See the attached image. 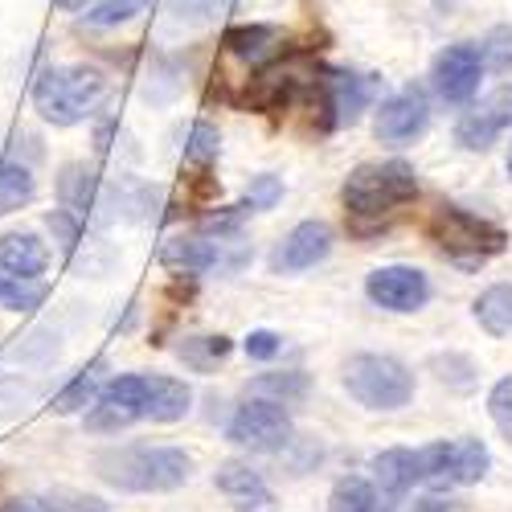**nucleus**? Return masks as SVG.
Listing matches in <instances>:
<instances>
[{"label": "nucleus", "instance_id": "nucleus-24", "mask_svg": "<svg viewBox=\"0 0 512 512\" xmlns=\"http://www.w3.org/2000/svg\"><path fill=\"white\" fill-rule=\"evenodd\" d=\"M99 377H103V361H91L87 369H78L66 386L58 390L54 398V414H78V410H87L95 398H99Z\"/></svg>", "mask_w": 512, "mask_h": 512}, {"label": "nucleus", "instance_id": "nucleus-26", "mask_svg": "<svg viewBox=\"0 0 512 512\" xmlns=\"http://www.w3.org/2000/svg\"><path fill=\"white\" fill-rule=\"evenodd\" d=\"M381 500H377V488L361 476H345L336 480L332 496H328V512H377Z\"/></svg>", "mask_w": 512, "mask_h": 512}, {"label": "nucleus", "instance_id": "nucleus-25", "mask_svg": "<svg viewBox=\"0 0 512 512\" xmlns=\"http://www.w3.org/2000/svg\"><path fill=\"white\" fill-rule=\"evenodd\" d=\"M41 304H46V283H41V279H21V275L0 267V308H9V312H33Z\"/></svg>", "mask_w": 512, "mask_h": 512}, {"label": "nucleus", "instance_id": "nucleus-38", "mask_svg": "<svg viewBox=\"0 0 512 512\" xmlns=\"http://www.w3.org/2000/svg\"><path fill=\"white\" fill-rule=\"evenodd\" d=\"M58 9H66V13H74V9H87V0H58Z\"/></svg>", "mask_w": 512, "mask_h": 512}, {"label": "nucleus", "instance_id": "nucleus-2", "mask_svg": "<svg viewBox=\"0 0 512 512\" xmlns=\"http://www.w3.org/2000/svg\"><path fill=\"white\" fill-rule=\"evenodd\" d=\"M107 95V74L95 66H50L33 82V107L54 127L82 123Z\"/></svg>", "mask_w": 512, "mask_h": 512}, {"label": "nucleus", "instance_id": "nucleus-28", "mask_svg": "<svg viewBox=\"0 0 512 512\" xmlns=\"http://www.w3.org/2000/svg\"><path fill=\"white\" fill-rule=\"evenodd\" d=\"M230 357V336H193L181 345V361L193 365L197 373H209L218 361Z\"/></svg>", "mask_w": 512, "mask_h": 512}, {"label": "nucleus", "instance_id": "nucleus-15", "mask_svg": "<svg viewBox=\"0 0 512 512\" xmlns=\"http://www.w3.org/2000/svg\"><path fill=\"white\" fill-rule=\"evenodd\" d=\"M218 488L226 492L234 512H279V500L267 488V480L246 463H222L218 467Z\"/></svg>", "mask_w": 512, "mask_h": 512}, {"label": "nucleus", "instance_id": "nucleus-12", "mask_svg": "<svg viewBox=\"0 0 512 512\" xmlns=\"http://www.w3.org/2000/svg\"><path fill=\"white\" fill-rule=\"evenodd\" d=\"M365 295L386 312H418L431 300V279L418 267H377L365 279Z\"/></svg>", "mask_w": 512, "mask_h": 512}, {"label": "nucleus", "instance_id": "nucleus-21", "mask_svg": "<svg viewBox=\"0 0 512 512\" xmlns=\"http://www.w3.org/2000/svg\"><path fill=\"white\" fill-rule=\"evenodd\" d=\"M160 263H164L168 271L201 275V271H209V267L222 263V250H218V242H209L205 234H197V238H177V242H168V246L160 250Z\"/></svg>", "mask_w": 512, "mask_h": 512}, {"label": "nucleus", "instance_id": "nucleus-29", "mask_svg": "<svg viewBox=\"0 0 512 512\" xmlns=\"http://www.w3.org/2000/svg\"><path fill=\"white\" fill-rule=\"evenodd\" d=\"M152 9V0H95L91 13H87V25L95 29H115L123 21H136L140 13Z\"/></svg>", "mask_w": 512, "mask_h": 512}, {"label": "nucleus", "instance_id": "nucleus-33", "mask_svg": "<svg viewBox=\"0 0 512 512\" xmlns=\"http://www.w3.org/2000/svg\"><path fill=\"white\" fill-rule=\"evenodd\" d=\"M279 197H283V181L271 177V173L254 177V181L246 185V205H250V209H275Z\"/></svg>", "mask_w": 512, "mask_h": 512}, {"label": "nucleus", "instance_id": "nucleus-7", "mask_svg": "<svg viewBox=\"0 0 512 512\" xmlns=\"http://www.w3.org/2000/svg\"><path fill=\"white\" fill-rule=\"evenodd\" d=\"M144 406H148V377L144 373H119L87 406V431L119 435L123 426H132V422L144 418Z\"/></svg>", "mask_w": 512, "mask_h": 512}, {"label": "nucleus", "instance_id": "nucleus-30", "mask_svg": "<svg viewBox=\"0 0 512 512\" xmlns=\"http://www.w3.org/2000/svg\"><path fill=\"white\" fill-rule=\"evenodd\" d=\"M484 70L492 74H512V25H496L488 37H484Z\"/></svg>", "mask_w": 512, "mask_h": 512}, {"label": "nucleus", "instance_id": "nucleus-9", "mask_svg": "<svg viewBox=\"0 0 512 512\" xmlns=\"http://www.w3.org/2000/svg\"><path fill=\"white\" fill-rule=\"evenodd\" d=\"M377 87H381V82H377L373 74L328 70L324 82H320V107L328 111V123H332V127H349V123H357V119L373 107Z\"/></svg>", "mask_w": 512, "mask_h": 512}, {"label": "nucleus", "instance_id": "nucleus-6", "mask_svg": "<svg viewBox=\"0 0 512 512\" xmlns=\"http://www.w3.org/2000/svg\"><path fill=\"white\" fill-rule=\"evenodd\" d=\"M488 447L480 439H459V443H431L418 451L422 480L435 488H467L488 476Z\"/></svg>", "mask_w": 512, "mask_h": 512}, {"label": "nucleus", "instance_id": "nucleus-17", "mask_svg": "<svg viewBox=\"0 0 512 512\" xmlns=\"http://www.w3.org/2000/svg\"><path fill=\"white\" fill-rule=\"evenodd\" d=\"M222 46L230 58H238L242 66H267L279 58L283 50V33L275 25H238L222 37Z\"/></svg>", "mask_w": 512, "mask_h": 512}, {"label": "nucleus", "instance_id": "nucleus-35", "mask_svg": "<svg viewBox=\"0 0 512 512\" xmlns=\"http://www.w3.org/2000/svg\"><path fill=\"white\" fill-rule=\"evenodd\" d=\"M279 349H283V340H279L275 332H267V328H259V332L246 336V357H254V361H271Z\"/></svg>", "mask_w": 512, "mask_h": 512}, {"label": "nucleus", "instance_id": "nucleus-16", "mask_svg": "<svg viewBox=\"0 0 512 512\" xmlns=\"http://www.w3.org/2000/svg\"><path fill=\"white\" fill-rule=\"evenodd\" d=\"M0 267L21 279H41L50 267V246L33 230H9L0 234Z\"/></svg>", "mask_w": 512, "mask_h": 512}, {"label": "nucleus", "instance_id": "nucleus-8", "mask_svg": "<svg viewBox=\"0 0 512 512\" xmlns=\"http://www.w3.org/2000/svg\"><path fill=\"white\" fill-rule=\"evenodd\" d=\"M226 435H230V443L250 447V451H279V447L291 443V418L279 402L254 398V402L234 410Z\"/></svg>", "mask_w": 512, "mask_h": 512}, {"label": "nucleus", "instance_id": "nucleus-27", "mask_svg": "<svg viewBox=\"0 0 512 512\" xmlns=\"http://www.w3.org/2000/svg\"><path fill=\"white\" fill-rule=\"evenodd\" d=\"M222 152V136L213 123H193L189 132V144H185V164L193 168V173H209V164L218 160Z\"/></svg>", "mask_w": 512, "mask_h": 512}, {"label": "nucleus", "instance_id": "nucleus-1", "mask_svg": "<svg viewBox=\"0 0 512 512\" xmlns=\"http://www.w3.org/2000/svg\"><path fill=\"white\" fill-rule=\"evenodd\" d=\"M95 467L119 492H177L193 476V459L181 447H115Z\"/></svg>", "mask_w": 512, "mask_h": 512}, {"label": "nucleus", "instance_id": "nucleus-4", "mask_svg": "<svg viewBox=\"0 0 512 512\" xmlns=\"http://www.w3.org/2000/svg\"><path fill=\"white\" fill-rule=\"evenodd\" d=\"M418 197V173L406 160H373L349 173L340 201L353 218H381V213H394L398 205Z\"/></svg>", "mask_w": 512, "mask_h": 512}, {"label": "nucleus", "instance_id": "nucleus-5", "mask_svg": "<svg viewBox=\"0 0 512 512\" xmlns=\"http://www.w3.org/2000/svg\"><path fill=\"white\" fill-rule=\"evenodd\" d=\"M345 390L369 410H398L414 398V373L381 353H361L345 365Z\"/></svg>", "mask_w": 512, "mask_h": 512}, {"label": "nucleus", "instance_id": "nucleus-23", "mask_svg": "<svg viewBox=\"0 0 512 512\" xmlns=\"http://www.w3.org/2000/svg\"><path fill=\"white\" fill-rule=\"evenodd\" d=\"M37 193V181H33V168L21 164L17 156H5L0 160V218L5 213H17L33 201Z\"/></svg>", "mask_w": 512, "mask_h": 512}, {"label": "nucleus", "instance_id": "nucleus-39", "mask_svg": "<svg viewBox=\"0 0 512 512\" xmlns=\"http://www.w3.org/2000/svg\"><path fill=\"white\" fill-rule=\"evenodd\" d=\"M508 177H512V148H508Z\"/></svg>", "mask_w": 512, "mask_h": 512}, {"label": "nucleus", "instance_id": "nucleus-11", "mask_svg": "<svg viewBox=\"0 0 512 512\" xmlns=\"http://www.w3.org/2000/svg\"><path fill=\"white\" fill-rule=\"evenodd\" d=\"M426 123H431V103H426V91L422 87H406L398 91L394 99H386L377 107V140L381 144H414L422 132H426Z\"/></svg>", "mask_w": 512, "mask_h": 512}, {"label": "nucleus", "instance_id": "nucleus-36", "mask_svg": "<svg viewBox=\"0 0 512 512\" xmlns=\"http://www.w3.org/2000/svg\"><path fill=\"white\" fill-rule=\"evenodd\" d=\"M0 512H62L54 500H41V496H17V500H9Z\"/></svg>", "mask_w": 512, "mask_h": 512}, {"label": "nucleus", "instance_id": "nucleus-19", "mask_svg": "<svg viewBox=\"0 0 512 512\" xmlns=\"http://www.w3.org/2000/svg\"><path fill=\"white\" fill-rule=\"evenodd\" d=\"M148 377V406H144V418L148 422H181L189 414V386L177 377H164V373H144Z\"/></svg>", "mask_w": 512, "mask_h": 512}, {"label": "nucleus", "instance_id": "nucleus-37", "mask_svg": "<svg viewBox=\"0 0 512 512\" xmlns=\"http://www.w3.org/2000/svg\"><path fill=\"white\" fill-rule=\"evenodd\" d=\"M414 512H463V504L459 500H443V496H422V500H414Z\"/></svg>", "mask_w": 512, "mask_h": 512}, {"label": "nucleus", "instance_id": "nucleus-18", "mask_svg": "<svg viewBox=\"0 0 512 512\" xmlns=\"http://www.w3.org/2000/svg\"><path fill=\"white\" fill-rule=\"evenodd\" d=\"M58 201H62V209L74 213V218L87 222L91 213L103 205V185H99V177H95V168H87V164H66L62 173H58Z\"/></svg>", "mask_w": 512, "mask_h": 512}, {"label": "nucleus", "instance_id": "nucleus-20", "mask_svg": "<svg viewBox=\"0 0 512 512\" xmlns=\"http://www.w3.org/2000/svg\"><path fill=\"white\" fill-rule=\"evenodd\" d=\"M373 476L381 484V492L386 496H402L410 492L418 480H422V467H418V451L410 447H390V451H381L373 459Z\"/></svg>", "mask_w": 512, "mask_h": 512}, {"label": "nucleus", "instance_id": "nucleus-13", "mask_svg": "<svg viewBox=\"0 0 512 512\" xmlns=\"http://www.w3.org/2000/svg\"><path fill=\"white\" fill-rule=\"evenodd\" d=\"M512 127V87H500L488 95L480 107L463 111L455 123V144L467 152H488L504 132Z\"/></svg>", "mask_w": 512, "mask_h": 512}, {"label": "nucleus", "instance_id": "nucleus-10", "mask_svg": "<svg viewBox=\"0 0 512 512\" xmlns=\"http://www.w3.org/2000/svg\"><path fill=\"white\" fill-rule=\"evenodd\" d=\"M431 78H435V91H439L443 103H467L480 91V78H484L480 46H472V41H455V46H447L435 58Z\"/></svg>", "mask_w": 512, "mask_h": 512}, {"label": "nucleus", "instance_id": "nucleus-14", "mask_svg": "<svg viewBox=\"0 0 512 512\" xmlns=\"http://www.w3.org/2000/svg\"><path fill=\"white\" fill-rule=\"evenodd\" d=\"M328 250H332V230L324 222H300L295 226L271 254V271L279 275H295V271H308L316 263L328 259Z\"/></svg>", "mask_w": 512, "mask_h": 512}, {"label": "nucleus", "instance_id": "nucleus-32", "mask_svg": "<svg viewBox=\"0 0 512 512\" xmlns=\"http://www.w3.org/2000/svg\"><path fill=\"white\" fill-rule=\"evenodd\" d=\"M488 414H492V422H496V431L512 443V373L500 377L496 386H492V394H488Z\"/></svg>", "mask_w": 512, "mask_h": 512}, {"label": "nucleus", "instance_id": "nucleus-34", "mask_svg": "<svg viewBox=\"0 0 512 512\" xmlns=\"http://www.w3.org/2000/svg\"><path fill=\"white\" fill-rule=\"evenodd\" d=\"M246 213H250V205H234V209H218V213H209V218L201 222V234H205V238H213V234L226 238V234H234V230L242 226Z\"/></svg>", "mask_w": 512, "mask_h": 512}, {"label": "nucleus", "instance_id": "nucleus-3", "mask_svg": "<svg viewBox=\"0 0 512 512\" xmlns=\"http://www.w3.org/2000/svg\"><path fill=\"white\" fill-rule=\"evenodd\" d=\"M426 234H431V242L451 263H459L467 271L496 259V254H504V246H508V234L496 222L480 218V213L463 209V205H439L431 213V222H426Z\"/></svg>", "mask_w": 512, "mask_h": 512}, {"label": "nucleus", "instance_id": "nucleus-22", "mask_svg": "<svg viewBox=\"0 0 512 512\" xmlns=\"http://www.w3.org/2000/svg\"><path fill=\"white\" fill-rule=\"evenodd\" d=\"M476 320L488 336H500V340H512V283H496L488 291H480L476 300Z\"/></svg>", "mask_w": 512, "mask_h": 512}, {"label": "nucleus", "instance_id": "nucleus-31", "mask_svg": "<svg viewBox=\"0 0 512 512\" xmlns=\"http://www.w3.org/2000/svg\"><path fill=\"white\" fill-rule=\"evenodd\" d=\"M254 390L259 394H275L283 402H295L308 394V373H263L259 381H254Z\"/></svg>", "mask_w": 512, "mask_h": 512}]
</instances>
